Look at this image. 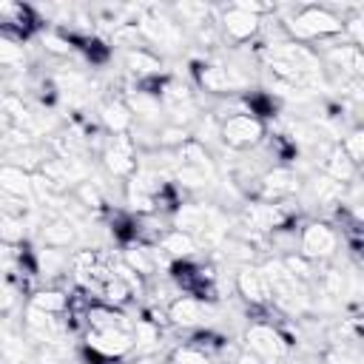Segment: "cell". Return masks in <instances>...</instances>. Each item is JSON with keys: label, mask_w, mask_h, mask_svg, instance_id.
I'll use <instances>...</instances> for the list:
<instances>
[{"label": "cell", "mask_w": 364, "mask_h": 364, "mask_svg": "<svg viewBox=\"0 0 364 364\" xmlns=\"http://www.w3.org/2000/svg\"><path fill=\"white\" fill-rule=\"evenodd\" d=\"M145 48L154 46V48H162V51H179L182 48V40H185V31L182 26L171 17L168 9H159V6H148V9H139L136 20H134ZM151 48V51H154Z\"/></svg>", "instance_id": "1"}, {"label": "cell", "mask_w": 364, "mask_h": 364, "mask_svg": "<svg viewBox=\"0 0 364 364\" xmlns=\"http://www.w3.org/2000/svg\"><path fill=\"white\" fill-rule=\"evenodd\" d=\"M270 11V6L259 3H230L213 11V20L219 26V34L233 43H247L256 34H262V20Z\"/></svg>", "instance_id": "2"}, {"label": "cell", "mask_w": 364, "mask_h": 364, "mask_svg": "<svg viewBox=\"0 0 364 364\" xmlns=\"http://www.w3.org/2000/svg\"><path fill=\"white\" fill-rule=\"evenodd\" d=\"M247 353H253L256 358H262L264 364H282L290 350H293V341L287 338V333L273 324V321H250L247 330H245V347Z\"/></svg>", "instance_id": "3"}, {"label": "cell", "mask_w": 364, "mask_h": 364, "mask_svg": "<svg viewBox=\"0 0 364 364\" xmlns=\"http://www.w3.org/2000/svg\"><path fill=\"white\" fill-rule=\"evenodd\" d=\"M134 327H88L82 333L85 358L122 361L134 353Z\"/></svg>", "instance_id": "4"}, {"label": "cell", "mask_w": 364, "mask_h": 364, "mask_svg": "<svg viewBox=\"0 0 364 364\" xmlns=\"http://www.w3.org/2000/svg\"><path fill=\"white\" fill-rule=\"evenodd\" d=\"M219 139L222 148H228L230 154H242V151H253L262 145L264 139V122L259 117H253L250 111H239L230 114L225 119H219Z\"/></svg>", "instance_id": "5"}, {"label": "cell", "mask_w": 364, "mask_h": 364, "mask_svg": "<svg viewBox=\"0 0 364 364\" xmlns=\"http://www.w3.org/2000/svg\"><path fill=\"white\" fill-rule=\"evenodd\" d=\"M338 242H341V236H338L336 225L318 222V219L304 222V228L299 230V256H304L316 264H327L330 259L338 256Z\"/></svg>", "instance_id": "6"}, {"label": "cell", "mask_w": 364, "mask_h": 364, "mask_svg": "<svg viewBox=\"0 0 364 364\" xmlns=\"http://www.w3.org/2000/svg\"><path fill=\"white\" fill-rule=\"evenodd\" d=\"M165 316H168V324L171 327H182V330H199V327H208L210 316H213V307L210 301H202L196 296H176L168 307H165Z\"/></svg>", "instance_id": "7"}, {"label": "cell", "mask_w": 364, "mask_h": 364, "mask_svg": "<svg viewBox=\"0 0 364 364\" xmlns=\"http://www.w3.org/2000/svg\"><path fill=\"white\" fill-rule=\"evenodd\" d=\"M100 156H102V165L111 176H131L139 165V151H136V145L131 142L128 134L105 136V142L100 148Z\"/></svg>", "instance_id": "8"}, {"label": "cell", "mask_w": 364, "mask_h": 364, "mask_svg": "<svg viewBox=\"0 0 364 364\" xmlns=\"http://www.w3.org/2000/svg\"><path fill=\"white\" fill-rule=\"evenodd\" d=\"M253 191H256V196L262 202L282 205V199H290L293 193H299V176L287 165H273V168H267L256 179V188Z\"/></svg>", "instance_id": "9"}, {"label": "cell", "mask_w": 364, "mask_h": 364, "mask_svg": "<svg viewBox=\"0 0 364 364\" xmlns=\"http://www.w3.org/2000/svg\"><path fill=\"white\" fill-rule=\"evenodd\" d=\"M236 290L250 304V310L253 307H259V310H267L270 307V287H267V279H264V273H262L259 264L250 262V264H242L239 267V273H236Z\"/></svg>", "instance_id": "10"}, {"label": "cell", "mask_w": 364, "mask_h": 364, "mask_svg": "<svg viewBox=\"0 0 364 364\" xmlns=\"http://www.w3.org/2000/svg\"><path fill=\"white\" fill-rule=\"evenodd\" d=\"M97 122L108 136H119L134 128V114L128 111L122 97H111L97 108Z\"/></svg>", "instance_id": "11"}, {"label": "cell", "mask_w": 364, "mask_h": 364, "mask_svg": "<svg viewBox=\"0 0 364 364\" xmlns=\"http://www.w3.org/2000/svg\"><path fill=\"white\" fill-rule=\"evenodd\" d=\"M0 196L28 205L34 199V193H31V173L17 168V165H11V162H3L0 165Z\"/></svg>", "instance_id": "12"}, {"label": "cell", "mask_w": 364, "mask_h": 364, "mask_svg": "<svg viewBox=\"0 0 364 364\" xmlns=\"http://www.w3.org/2000/svg\"><path fill=\"white\" fill-rule=\"evenodd\" d=\"M125 68L131 77H136V82H148V80H159L162 77V60L156 51L136 46L125 51Z\"/></svg>", "instance_id": "13"}, {"label": "cell", "mask_w": 364, "mask_h": 364, "mask_svg": "<svg viewBox=\"0 0 364 364\" xmlns=\"http://www.w3.org/2000/svg\"><path fill=\"white\" fill-rule=\"evenodd\" d=\"M156 247L171 259V262H182V259H193L196 256V250H199V245H196V239L191 236V233H185V230H179V228H168L162 236H159V242H156Z\"/></svg>", "instance_id": "14"}, {"label": "cell", "mask_w": 364, "mask_h": 364, "mask_svg": "<svg viewBox=\"0 0 364 364\" xmlns=\"http://www.w3.org/2000/svg\"><path fill=\"white\" fill-rule=\"evenodd\" d=\"M168 11H171V17L182 26V31H185V28H188V31H199V28H205L208 23H213V9L205 6V3H176V6H171Z\"/></svg>", "instance_id": "15"}, {"label": "cell", "mask_w": 364, "mask_h": 364, "mask_svg": "<svg viewBox=\"0 0 364 364\" xmlns=\"http://www.w3.org/2000/svg\"><path fill=\"white\" fill-rule=\"evenodd\" d=\"M40 239H43V247L65 250L77 239V225L71 219H65V216H54L51 222L40 225Z\"/></svg>", "instance_id": "16"}, {"label": "cell", "mask_w": 364, "mask_h": 364, "mask_svg": "<svg viewBox=\"0 0 364 364\" xmlns=\"http://www.w3.org/2000/svg\"><path fill=\"white\" fill-rule=\"evenodd\" d=\"M321 173H327L330 179H336V182H341V185H347V182H355V173H358V165L338 148V145H333L330 151H327V156L321 159Z\"/></svg>", "instance_id": "17"}, {"label": "cell", "mask_w": 364, "mask_h": 364, "mask_svg": "<svg viewBox=\"0 0 364 364\" xmlns=\"http://www.w3.org/2000/svg\"><path fill=\"white\" fill-rule=\"evenodd\" d=\"M23 65H26V48H23V43L0 34V71L23 74Z\"/></svg>", "instance_id": "18"}, {"label": "cell", "mask_w": 364, "mask_h": 364, "mask_svg": "<svg viewBox=\"0 0 364 364\" xmlns=\"http://www.w3.org/2000/svg\"><path fill=\"white\" fill-rule=\"evenodd\" d=\"M28 304L37 307V310H46V313H65L68 290H57V287L37 290V293H31V301Z\"/></svg>", "instance_id": "19"}, {"label": "cell", "mask_w": 364, "mask_h": 364, "mask_svg": "<svg viewBox=\"0 0 364 364\" xmlns=\"http://www.w3.org/2000/svg\"><path fill=\"white\" fill-rule=\"evenodd\" d=\"M23 236H26L23 233V219L0 208V245H6V247L23 245Z\"/></svg>", "instance_id": "20"}, {"label": "cell", "mask_w": 364, "mask_h": 364, "mask_svg": "<svg viewBox=\"0 0 364 364\" xmlns=\"http://www.w3.org/2000/svg\"><path fill=\"white\" fill-rule=\"evenodd\" d=\"M168 364H216V358H210V355H208V353H202L199 347H193V344L182 341V344H176V347L171 350Z\"/></svg>", "instance_id": "21"}, {"label": "cell", "mask_w": 364, "mask_h": 364, "mask_svg": "<svg viewBox=\"0 0 364 364\" xmlns=\"http://www.w3.org/2000/svg\"><path fill=\"white\" fill-rule=\"evenodd\" d=\"M355 165H361V154H364V134H361V128H353L344 139H341V145H338Z\"/></svg>", "instance_id": "22"}, {"label": "cell", "mask_w": 364, "mask_h": 364, "mask_svg": "<svg viewBox=\"0 0 364 364\" xmlns=\"http://www.w3.org/2000/svg\"><path fill=\"white\" fill-rule=\"evenodd\" d=\"M324 364H361V358H358V350L355 347L338 344V347H333V350L324 353Z\"/></svg>", "instance_id": "23"}, {"label": "cell", "mask_w": 364, "mask_h": 364, "mask_svg": "<svg viewBox=\"0 0 364 364\" xmlns=\"http://www.w3.org/2000/svg\"><path fill=\"white\" fill-rule=\"evenodd\" d=\"M17 296H20V290L14 287V282L6 273H0V316H6L9 310H14Z\"/></svg>", "instance_id": "24"}, {"label": "cell", "mask_w": 364, "mask_h": 364, "mask_svg": "<svg viewBox=\"0 0 364 364\" xmlns=\"http://www.w3.org/2000/svg\"><path fill=\"white\" fill-rule=\"evenodd\" d=\"M233 364H264L262 358H256L253 353H247V350H239L236 353V358H233Z\"/></svg>", "instance_id": "25"}, {"label": "cell", "mask_w": 364, "mask_h": 364, "mask_svg": "<svg viewBox=\"0 0 364 364\" xmlns=\"http://www.w3.org/2000/svg\"><path fill=\"white\" fill-rule=\"evenodd\" d=\"M6 250H9V247H6V245H0V262H3V253H6Z\"/></svg>", "instance_id": "26"}]
</instances>
